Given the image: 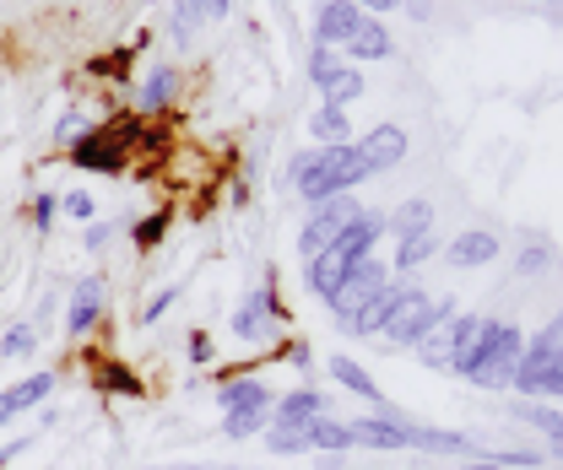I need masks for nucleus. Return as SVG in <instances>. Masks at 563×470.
Here are the masks:
<instances>
[{
    "label": "nucleus",
    "mask_w": 563,
    "mask_h": 470,
    "mask_svg": "<svg viewBox=\"0 0 563 470\" xmlns=\"http://www.w3.org/2000/svg\"><path fill=\"white\" fill-rule=\"evenodd\" d=\"M266 449H272V455H309V438L292 433V427H272V433H266Z\"/></svg>",
    "instance_id": "c9c22d12"
},
{
    "label": "nucleus",
    "mask_w": 563,
    "mask_h": 470,
    "mask_svg": "<svg viewBox=\"0 0 563 470\" xmlns=\"http://www.w3.org/2000/svg\"><path fill=\"white\" fill-rule=\"evenodd\" d=\"M444 260H450L455 270L488 266V260H498V238H493V233H483V227H472V233H455V238L444 244Z\"/></svg>",
    "instance_id": "6ab92c4d"
},
{
    "label": "nucleus",
    "mask_w": 563,
    "mask_h": 470,
    "mask_svg": "<svg viewBox=\"0 0 563 470\" xmlns=\"http://www.w3.org/2000/svg\"><path fill=\"white\" fill-rule=\"evenodd\" d=\"M418 444V422L407 416H357L352 422V449H379V455H401Z\"/></svg>",
    "instance_id": "6e6552de"
},
{
    "label": "nucleus",
    "mask_w": 563,
    "mask_h": 470,
    "mask_svg": "<svg viewBox=\"0 0 563 470\" xmlns=\"http://www.w3.org/2000/svg\"><path fill=\"white\" fill-rule=\"evenodd\" d=\"M363 92H368L363 70H357V66H336V76L320 87V103H331V109H347V103H357Z\"/></svg>",
    "instance_id": "a878e982"
},
{
    "label": "nucleus",
    "mask_w": 563,
    "mask_h": 470,
    "mask_svg": "<svg viewBox=\"0 0 563 470\" xmlns=\"http://www.w3.org/2000/svg\"><path fill=\"white\" fill-rule=\"evenodd\" d=\"M444 320H455V298H428V292H412L401 309H396V320L385 325V336L390 346H418L433 325H444Z\"/></svg>",
    "instance_id": "7ed1b4c3"
},
{
    "label": "nucleus",
    "mask_w": 563,
    "mask_h": 470,
    "mask_svg": "<svg viewBox=\"0 0 563 470\" xmlns=\"http://www.w3.org/2000/svg\"><path fill=\"white\" fill-rule=\"evenodd\" d=\"M357 211H363V205L352 201V195H331V201H320L314 211H309V222L298 227V255H303V260L325 255V249L336 244V233L347 227Z\"/></svg>",
    "instance_id": "39448f33"
},
{
    "label": "nucleus",
    "mask_w": 563,
    "mask_h": 470,
    "mask_svg": "<svg viewBox=\"0 0 563 470\" xmlns=\"http://www.w3.org/2000/svg\"><path fill=\"white\" fill-rule=\"evenodd\" d=\"M412 292H422L412 276H390V281H385V287L368 298V309H363V314H352L342 331H347V336H374V331H385V325L396 320V309H401Z\"/></svg>",
    "instance_id": "1a4fd4ad"
},
{
    "label": "nucleus",
    "mask_w": 563,
    "mask_h": 470,
    "mask_svg": "<svg viewBox=\"0 0 563 470\" xmlns=\"http://www.w3.org/2000/svg\"><path fill=\"white\" fill-rule=\"evenodd\" d=\"M401 11H407L412 22H428V16H433V0H401Z\"/></svg>",
    "instance_id": "a18cd8bd"
},
{
    "label": "nucleus",
    "mask_w": 563,
    "mask_h": 470,
    "mask_svg": "<svg viewBox=\"0 0 563 470\" xmlns=\"http://www.w3.org/2000/svg\"><path fill=\"white\" fill-rule=\"evenodd\" d=\"M207 470H222V466H207Z\"/></svg>",
    "instance_id": "864d4df0"
},
{
    "label": "nucleus",
    "mask_w": 563,
    "mask_h": 470,
    "mask_svg": "<svg viewBox=\"0 0 563 470\" xmlns=\"http://www.w3.org/2000/svg\"><path fill=\"white\" fill-rule=\"evenodd\" d=\"M179 81H185V76H179L174 66H152L136 81V109L146 114V120H152V114H163V109L179 98Z\"/></svg>",
    "instance_id": "a211bd4d"
},
{
    "label": "nucleus",
    "mask_w": 563,
    "mask_h": 470,
    "mask_svg": "<svg viewBox=\"0 0 563 470\" xmlns=\"http://www.w3.org/2000/svg\"><path fill=\"white\" fill-rule=\"evenodd\" d=\"M163 233H168V211H157V216H141V222H131V238H136L141 255H152V249L163 244Z\"/></svg>",
    "instance_id": "f704fd0d"
},
{
    "label": "nucleus",
    "mask_w": 563,
    "mask_h": 470,
    "mask_svg": "<svg viewBox=\"0 0 563 470\" xmlns=\"http://www.w3.org/2000/svg\"><path fill=\"white\" fill-rule=\"evenodd\" d=\"M396 5H401V0H357L363 16H385V11H396Z\"/></svg>",
    "instance_id": "49530a36"
},
{
    "label": "nucleus",
    "mask_w": 563,
    "mask_h": 470,
    "mask_svg": "<svg viewBox=\"0 0 563 470\" xmlns=\"http://www.w3.org/2000/svg\"><path fill=\"white\" fill-rule=\"evenodd\" d=\"M190 346H185V357H190V362H196V368H201V362H211V336L207 331H190Z\"/></svg>",
    "instance_id": "a19ab883"
},
{
    "label": "nucleus",
    "mask_w": 563,
    "mask_h": 470,
    "mask_svg": "<svg viewBox=\"0 0 563 470\" xmlns=\"http://www.w3.org/2000/svg\"><path fill=\"white\" fill-rule=\"evenodd\" d=\"M217 405L222 411H272V390L255 379V373H228L222 384H217Z\"/></svg>",
    "instance_id": "f3484780"
},
{
    "label": "nucleus",
    "mask_w": 563,
    "mask_h": 470,
    "mask_svg": "<svg viewBox=\"0 0 563 470\" xmlns=\"http://www.w3.org/2000/svg\"><path fill=\"white\" fill-rule=\"evenodd\" d=\"M515 416L520 422H531L548 444H563V411L559 405H548V401H515Z\"/></svg>",
    "instance_id": "bb28decb"
},
{
    "label": "nucleus",
    "mask_w": 563,
    "mask_h": 470,
    "mask_svg": "<svg viewBox=\"0 0 563 470\" xmlns=\"http://www.w3.org/2000/svg\"><path fill=\"white\" fill-rule=\"evenodd\" d=\"M272 422V411H222V438H250V433H261Z\"/></svg>",
    "instance_id": "2f4dec72"
},
{
    "label": "nucleus",
    "mask_w": 563,
    "mask_h": 470,
    "mask_svg": "<svg viewBox=\"0 0 563 470\" xmlns=\"http://www.w3.org/2000/svg\"><path fill=\"white\" fill-rule=\"evenodd\" d=\"M125 157H131L125 141L109 125H92L87 135L70 141V168H81V174H109L114 179V174H125Z\"/></svg>",
    "instance_id": "0eeeda50"
},
{
    "label": "nucleus",
    "mask_w": 563,
    "mask_h": 470,
    "mask_svg": "<svg viewBox=\"0 0 563 470\" xmlns=\"http://www.w3.org/2000/svg\"><path fill=\"white\" fill-rule=\"evenodd\" d=\"M559 379H563V320H553L537 340H526L509 390H515L520 401H553Z\"/></svg>",
    "instance_id": "f03ea898"
},
{
    "label": "nucleus",
    "mask_w": 563,
    "mask_h": 470,
    "mask_svg": "<svg viewBox=\"0 0 563 470\" xmlns=\"http://www.w3.org/2000/svg\"><path fill=\"white\" fill-rule=\"evenodd\" d=\"M357 146V157L368 163V174H396L401 163H407V152H412V141L401 125H368L363 141H352Z\"/></svg>",
    "instance_id": "f8f14e48"
},
{
    "label": "nucleus",
    "mask_w": 563,
    "mask_h": 470,
    "mask_svg": "<svg viewBox=\"0 0 563 470\" xmlns=\"http://www.w3.org/2000/svg\"><path fill=\"white\" fill-rule=\"evenodd\" d=\"M11 416H16V411H11V401H5V390H0V427H5Z\"/></svg>",
    "instance_id": "8fccbe9b"
},
{
    "label": "nucleus",
    "mask_w": 563,
    "mask_h": 470,
    "mask_svg": "<svg viewBox=\"0 0 563 470\" xmlns=\"http://www.w3.org/2000/svg\"><path fill=\"white\" fill-rule=\"evenodd\" d=\"M282 325H287V309H282V298H277V281L266 276L250 298H239V309H233V340H266Z\"/></svg>",
    "instance_id": "20e7f679"
},
{
    "label": "nucleus",
    "mask_w": 563,
    "mask_h": 470,
    "mask_svg": "<svg viewBox=\"0 0 563 470\" xmlns=\"http://www.w3.org/2000/svg\"><path fill=\"white\" fill-rule=\"evenodd\" d=\"M385 281H390V266L368 255V260H363V266H352L347 281H342V287H336V292L325 298V309L336 314V325H347L352 314H363V309H368V298H374V292H379Z\"/></svg>",
    "instance_id": "423d86ee"
},
{
    "label": "nucleus",
    "mask_w": 563,
    "mask_h": 470,
    "mask_svg": "<svg viewBox=\"0 0 563 470\" xmlns=\"http://www.w3.org/2000/svg\"><path fill=\"white\" fill-rule=\"evenodd\" d=\"M87 131H92V125H87V114H81V109H66V114H60V125H55V141L70 146L76 135H87Z\"/></svg>",
    "instance_id": "ea45409f"
},
{
    "label": "nucleus",
    "mask_w": 563,
    "mask_h": 470,
    "mask_svg": "<svg viewBox=\"0 0 563 470\" xmlns=\"http://www.w3.org/2000/svg\"><path fill=\"white\" fill-rule=\"evenodd\" d=\"M309 135H314V146H352L347 109H331V103H320V109L309 114Z\"/></svg>",
    "instance_id": "5701e85b"
},
{
    "label": "nucleus",
    "mask_w": 563,
    "mask_h": 470,
    "mask_svg": "<svg viewBox=\"0 0 563 470\" xmlns=\"http://www.w3.org/2000/svg\"><path fill=\"white\" fill-rule=\"evenodd\" d=\"M542 266H548V249H542V244H526V255H520V270L531 276V270H542Z\"/></svg>",
    "instance_id": "c03bdc74"
},
{
    "label": "nucleus",
    "mask_w": 563,
    "mask_h": 470,
    "mask_svg": "<svg viewBox=\"0 0 563 470\" xmlns=\"http://www.w3.org/2000/svg\"><path fill=\"white\" fill-rule=\"evenodd\" d=\"M548 455H553V460H563V444H548Z\"/></svg>",
    "instance_id": "603ef678"
},
{
    "label": "nucleus",
    "mask_w": 563,
    "mask_h": 470,
    "mask_svg": "<svg viewBox=\"0 0 563 470\" xmlns=\"http://www.w3.org/2000/svg\"><path fill=\"white\" fill-rule=\"evenodd\" d=\"M27 444H33V438H11V444H0V466H11V460H16Z\"/></svg>",
    "instance_id": "de8ad7c7"
},
{
    "label": "nucleus",
    "mask_w": 563,
    "mask_h": 470,
    "mask_svg": "<svg viewBox=\"0 0 563 470\" xmlns=\"http://www.w3.org/2000/svg\"><path fill=\"white\" fill-rule=\"evenodd\" d=\"M303 281H309V292L325 303V298L347 281V266H342L336 255H314V260H303Z\"/></svg>",
    "instance_id": "393cba45"
},
{
    "label": "nucleus",
    "mask_w": 563,
    "mask_h": 470,
    "mask_svg": "<svg viewBox=\"0 0 563 470\" xmlns=\"http://www.w3.org/2000/svg\"><path fill=\"white\" fill-rule=\"evenodd\" d=\"M282 351H287V362H292V368H309V362H314L309 340H287V346H277V357H282Z\"/></svg>",
    "instance_id": "37998d69"
},
{
    "label": "nucleus",
    "mask_w": 563,
    "mask_h": 470,
    "mask_svg": "<svg viewBox=\"0 0 563 470\" xmlns=\"http://www.w3.org/2000/svg\"><path fill=\"white\" fill-rule=\"evenodd\" d=\"M548 16H553V22H563V0H548Z\"/></svg>",
    "instance_id": "3c124183"
},
{
    "label": "nucleus",
    "mask_w": 563,
    "mask_h": 470,
    "mask_svg": "<svg viewBox=\"0 0 563 470\" xmlns=\"http://www.w3.org/2000/svg\"><path fill=\"white\" fill-rule=\"evenodd\" d=\"M520 351H526V336H520L515 325H498V340H493V351L483 357V368L472 373V384H477V390H509Z\"/></svg>",
    "instance_id": "ddd939ff"
},
{
    "label": "nucleus",
    "mask_w": 563,
    "mask_h": 470,
    "mask_svg": "<svg viewBox=\"0 0 563 470\" xmlns=\"http://www.w3.org/2000/svg\"><path fill=\"white\" fill-rule=\"evenodd\" d=\"M342 55H347V60H390V55H396V38L385 33V22L363 16V22H357V33L342 44Z\"/></svg>",
    "instance_id": "aec40b11"
},
{
    "label": "nucleus",
    "mask_w": 563,
    "mask_h": 470,
    "mask_svg": "<svg viewBox=\"0 0 563 470\" xmlns=\"http://www.w3.org/2000/svg\"><path fill=\"white\" fill-rule=\"evenodd\" d=\"M120 233V222H87V249H103Z\"/></svg>",
    "instance_id": "79ce46f5"
},
{
    "label": "nucleus",
    "mask_w": 563,
    "mask_h": 470,
    "mask_svg": "<svg viewBox=\"0 0 563 470\" xmlns=\"http://www.w3.org/2000/svg\"><path fill=\"white\" fill-rule=\"evenodd\" d=\"M60 216L66 222H98V205L87 190H70V195H60Z\"/></svg>",
    "instance_id": "e433bc0d"
},
{
    "label": "nucleus",
    "mask_w": 563,
    "mask_h": 470,
    "mask_svg": "<svg viewBox=\"0 0 563 470\" xmlns=\"http://www.w3.org/2000/svg\"><path fill=\"white\" fill-rule=\"evenodd\" d=\"M412 449H428V455H472V460H488V449H477L466 433H450V427H422L418 422V444Z\"/></svg>",
    "instance_id": "4be33fe9"
},
{
    "label": "nucleus",
    "mask_w": 563,
    "mask_h": 470,
    "mask_svg": "<svg viewBox=\"0 0 563 470\" xmlns=\"http://www.w3.org/2000/svg\"><path fill=\"white\" fill-rule=\"evenodd\" d=\"M38 346V331L27 325V320H16V325H5V336H0V362H11V357H27Z\"/></svg>",
    "instance_id": "72a5a7b5"
},
{
    "label": "nucleus",
    "mask_w": 563,
    "mask_h": 470,
    "mask_svg": "<svg viewBox=\"0 0 563 470\" xmlns=\"http://www.w3.org/2000/svg\"><path fill=\"white\" fill-rule=\"evenodd\" d=\"M336 66H347V60H342V49H331V44H314V49H309V60H303V70H309V81H314V87H325V81L336 76Z\"/></svg>",
    "instance_id": "473e14b6"
},
{
    "label": "nucleus",
    "mask_w": 563,
    "mask_h": 470,
    "mask_svg": "<svg viewBox=\"0 0 563 470\" xmlns=\"http://www.w3.org/2000/svg\"><path fill=\"white\" fill-rule=\"evenodd\" d=\"M303 438H309V455H347L352 422H336V416L325 411V416H314V422L303 427Z\"/></svg>",
    "instance_id": "412c9836"
},
{
    "label": "nucleus",
    "mask_w": 563,
    "mask_h": 470,
    "mask_svg": "<svg viewBox=\"0 0 563 470\" xmlns=\"http://www.w3.org/2000/svg\"><path fill=\"white\" fill-rule=\"evenodd\" d=\"M228 5H233V0H201V11H207V22H222V16H228Z\"/></svg>",
    "instance_id": "09e8293b"
},
{
    "label": "nucleus",
    "mask_w": 563,
    "mask_h": 470,
    "mask_svg": "<svg viewBox=\"0 0 563 470\" xmlns=\"http://www.w3.org/2000/svg\"><path fill=\"white\" fill-rule=\"evenodd\" d=\"M55 384H60L55 373H33V379L11 384V390H5V401H11V411H16V416H22V411H33V405L49 401V395H55Z\"/></svg>",
    "instance_id": "cd10ccee"
},
{
    "label": "nucleus",
    "mask_w": 563,
    "mask_h": 470,
    "mask_svg": "<svg viewBox=\"0 0 563 470\" xmlns=\"http://www.w3.org/2000/svg\"><path fill=\"white\" fill-rule=\"evenodd\" d=\"M331 401H325V390H314V384H298V390H287L277 405H272V427H292V433H303L314 416H325Z\"/></svg>",
    "instance_id": "4468645a"
},
{
    "label": "nucleus",
    "mask_w": 563,
    "mask_h": 470,
    "mask_svg": "<svg viewBox=\"0 0 563 470\" xmlns=\"http://www.w3.org/2000/svg\"><path fill=\"white\" fill-rule=\"evenodd\" d=\"M92 379H98V390H109V395H131V401L146 395V384H141L125 362H98V373H92Z\"/></svg>",
    "instance_id": "7c9ffc66"
},
{
    "label": "nucleus",
    "mask_w": 563,
    "mask_h": 470,
    "mask_svg": "<svg viewBox=\"0 0 563 470\" xmlns=\"http://www.w3.org/2000/svg\"><path fill=\"white\" fill-rule=\"evenodd\" d=\"M174 303H179V287H163L157 298H146V309H141V325H157V320H163Z\"/></svg>",
    "instance_id": "58836bf2"
},
{
    "label": "nucleus",
    "mask_w": 563,
    "mask_h": 470,
    "mask_svg": "<svg viewBox=\"0 0 563 470\" xmlns=\"http://www.w3.org/2000/svg\"><path fill=\"white\" fill-rule=\"evenodd\" d=\"M433 255H439V238H433V233L401 238V244H396V266H390V276H412V270H418L422 260H433Z\"/></svg>",
    "instance_id": "c756f323"
},
{
    "label": "nucleus",
    "mask_w": 563,
    "mask_h": 470,
    "mask_svg": "<svg viewBox=\"0 0 563 470\" xmlns=\"http://www.w3.org/2000/svg\"><path fill=\"white\" fill-rule=\"evenodd\" d=\"M385 233H396V244H401V238H418V233H433V205L401 201L390 216H385Z\"/></svg>",
    "instance_id": "b1692460"
},
{
    "label": "nucleus",
    "mask_w": 563,
    "mask_h": 470,
    "mask_svg": "<svg viewBox=\"0 0 563 470\" xmlns=\"http://www.w3.org/2000/svg\"><path fill=\"white\" fill-rule=\"evenodd\" d=\"M363 179H368V163L357 157V146H309L287 163V184L309 205L352 195V184H363Z\"/></svg>",
    "instance_id": "f257e3e1"
},
{
    "label": "nucleus",
    "mask_w": 563,
    "mask_h": 470,
    "mask_svg": "<svg viewBox=\"0 0 563 470\" xmlns=\"http://www.w3.org/2000/svg\"><path fill=\"white\" fill-rule=\"evenodd\" d=\"M201 22H207L201 0H174V11H168V38H174V44H196Z\"/></svg>",
    "instance_id": "c85d7f7f"
},
{
    "label": "nucleus",
    "mask_w": 563,
    "mask_h": 470,
    "mask_svg": "<svg viewBox=\"0 0 563 470\" xmlns=\"http://www.w3.org/2000/svg\"><path fill=\"white\" fill-rule=\"evenodd\" d=\"M109 314V276H81L76 287H70V303H66V336H87V331H98V320Z\"/></svg>",
    "instance_id": "9d476101"
},
{
    "label": "nucleus",
    "mask_w": 563,
    "mask_h": 470,
    "mask_svg": "<svg viewBox=\"0 0 563 470\" xmlns=\"http://www.w3.org/2000/svg\"><path fill=\"white\" fill-rule=\"evenodd\" d=\"M55 222H60V195H55V190H44V195L33 201V227H38V233H49Z\"/></svg>",
    "instance_id": "4c0bfd02"
},
{
    "label": "nucleus",
    "mask_w": 563,
    "mask_h": 470,
    "mask_svg": "<svg viewBox=\"0 0 563 470\" xmlns=\"http://www.w3.org/2000/svg\"><path fill=\"white\" fill-rule=\"evenodd\" d=\"M379 238H385V211H357L347 227L336 233V244H331L325 255H336V260L352 270V266H363V260L374 255V244H379Z\"/></svg>",
    "instance_id": "9b49d317"
},
{
    "label": "nucleus",
    "mask_w": 563,
    "mask_h": 470,
    "mask_svg": "<svg viewBox=\"0 0 563 470\" xmlns=\"http://www.w3.org/2000/svg\"><path fill=\"white\" fill-rule=\"evenodd\" d=\"M357 22H363L357 0H320V11H314V44L342 49L352 33H357Z\"/></svg>",
    "instance_id": "2eb2a0df"
},
{
    "label": "nucleus",
    "mask_w": 563,
    "mask_h": 470,
    "mask_svg": "<svg viewBox=\"0 0 563 470\" xmlns=\"http://www.w3.org/2000/svg\"><path fill=\"white\" fill-rule=\"evenodd\" d=\"M325 373H331V379H336L342 390H352L357 401H368V405H374V411H385V416H396V411H390V401L379 395V384L368 379V368H357V362H352L347 351H331V357H325Z\"/></svg>",
    "instance_id": "dca6fc26"
}]
</instances>
